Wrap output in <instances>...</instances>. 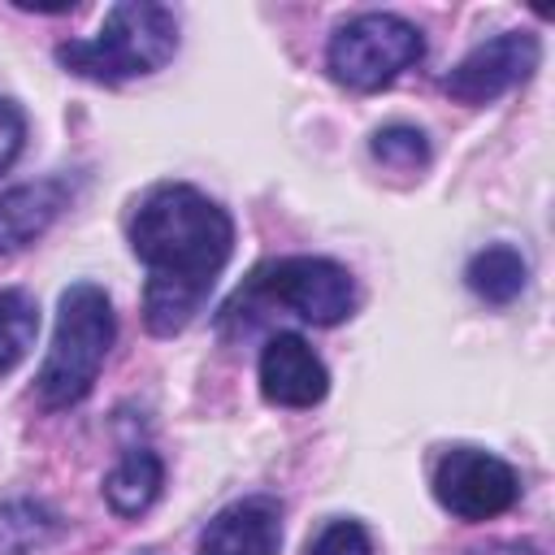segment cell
<instances>
[{
	"label": "cell",
	"mask_w": 555,
	"mask_h": 555,
	"mask_svg": "<svg viewBox=\"0 0 555 555\" xmlns=\"http://www.w3.org/2000/svg\"><path fill=\"white\" fill-rule=\"evenodd\" d=\"M542 61V43L538 35L529 30H507V35H494L486 43H477L447 78H442V91L460 104H490L499 95H507L512 87L529 82L533 69Z\"/></svg>",
	"instance_id": "cell-7"
},
{
	"label": "cell",
	"mask_w": 555,
	"mask_h": 555,
	"mask_svg": "<svg viewBox=\"0 0 555 555\" xmlns=\"http://www.w3.org/2000/svg\"><path fill=\"white\" fill-rule=\"evenodd\" d=\"M113 334H117V321H113L108 295L95 282H74L61 295L56 334H52V347H48L43 369L35 377L39 399L48 408H69V403L87 399L100 369H104Z\"/></svg>",
	"instance_id": "cell-3"
},
{
	"label": "cell",
	"mask_w": 555,
	"mask_h": 555,
	"mask_svg": "<svg viewBox=\"0 0 555 555\" xmlns=\"http://www.w3.org/2000/svg\"><path fill=\"white\" fill-rule=\"evenodd\" d=\"M22 139H26V117L13 100H0V173L17 160L22 152Z\"/></svg>",
	"instance_id": "cell-17"
},
{
	"label": "cell",
	"mask_w": 555,
	"mask_h": 555,
	"mask_svg": "<svg viewBox=\"0 0 555 555\" xmlns=\"http://www.w3.org/2000/svg\"><path fill=\"white\" fill-rule=\"evenodd\" d=\"M473 555H538L533 546H520V542H499V546H481Z\"/></svg>",
	"instance_id": "cell-18"
},
{
	"label": "cell",
	"mask_w": 555,
	"mask_h": 555,
	"mask_svg": "<svg viewBox=\"0 0 555 555\" xmlns=\"http://www.w3.org/2000/svg\"><path fill=\"white\" fill-rule=\"evenodd\" d=\"M238 299H260L286 308L308 325H338L356 312V282L338 260L325 256H282L251 273Z\"/></svg>",
	"instance_id": "cell-5"
},
{
	"label": "cell",
	"mask_w": 555,
	"mask_h": 555,
	"mask_svg": "<svg viewBox=\"0 0 555 555\" xmlns=\"http://www.w3.org/2000/svg\"><path fill=\"white\" fill-rule=\"evenodd\" d=\"M425 56L421 30L399 13H360L343 22L325 48L334 82L351 91H377Z\"/></svg>",
	"instance_id": "cell-4"
},
{
	"label": "cell",
	"mask_w": 555,
	"mask_h": 555,
	"mask_svg": "<svg viewBox=\"0 0 555 555\" xmlns=\"http://www.w3.org/2000/svg\"><path fill=\"white\" fill-rule=\"evenodd\" d=\"M65 199H69L65 178H39V182H22L4 191L0 195V251H22L26 243H35L61 217Z\"/></svg>",
	"instance_id": "cell-10"
},
{
	"label": "cell",
	"mask_w": 555,
	"mask_h": 555,
	"mask_svg": "<svg viewBox=\"0 0 555 555\" xmlns=\"http://www.w3.org/2000/svg\"><path fill=\"white\" fill-rule=\"evenodd\" d=\"M278 546H282V507L264 494L221 507L199 533V555H278Z\"/></svg>",
	"instance_id": "cell-9"
},
{
	"label": "cell",
	"mask_w": 555,
	"mask_h": 555,
	"mask_svg": "<svg viewBox=\"0 0 555 555\" xmlns=\"http://www.w3.org/2000/svg\"><path fill=\"white\" fill-rule=\"evenodd\" d=\"M130 247L147 264L143 325L156 338L182 334L204 308L234 247V221L186 182L152 186L130 217Z\"/></svg>",
	"instance_id": "cell-1"
},
{
	"label": "cell",
	"mask_w": 555,
	"mask_h": 555,
	"mask_svg": "<svg viewBox=\"0 0 555 555\" xmlns=\"http://www.w3.org/2000/svg\"><path fill=\"white\" fill-rule=\"evenodd\" d=\"M330 390L321 356L299 334H273L260 351V395L278 408H312Z\"/></svg>",
	"instance_id": "cell-8"
},
{
	"label": "cell",
	"mask_w": 555,
	"mask_h": 555,
	"mask_svg": "<svg viewBox=\"0 0 555 555\" xmlns=\"http://www.w3.org/2000/svg\"><path fill=\"white\" fill-rule=\"evenodd\" d=\"M308 555H373V542H369V533H364L360 520H330L312 538Z\"/></svg>",
	"instance_id": "cell-16"
},
{
	"label": "cell",
	"mask_w": 555,
	"mask_h": 555,
	"mask_svg": "<svg viewBox=\"0 0 555 555\" xmlns=\"http://www.w3.org/2000/svg\"><path fill=\"white\" fill-rule=\"evenodd\" d=\"M39 334V308L26 291H0V373H9Z\"/></svg>",
	"instance_id": "cell-14"
},
{
	"label": "cell",
	"mask_w": 555,
	"mask_h": 555,
	"mask_svg": "<svg viewBox=\"0 0 555 555\" xmlns=\"http://www.w3.org/2000/svg\"><path fill=\"white\" fill-rule=\"evenodd\" d=\"M369 147L386 169H399V173H412V169L429 165V143L416 126H382Z\"/></svg>",
	"instance_id": "cell-15"
},
{
	"label": "cell",
	"mask_w": 555,
	"mask_h": 555,
	"mask_svg": "<svg viewBox=\"0 0 555 555\" xmlns=\"http://www.w3.org/2000/svg\"><path fill=\"white\" fill-rule=\"evenodd\" d=\"M160 486H165V464H160V455L147 451V447H134V451H126V455L113 464V473L104 477V499H108V507H113L117 516H139V512H147V507L156 503Z\"/></svg>",
	"instance_id": "cell-11"
},
{
	"label": "cell",
	"mask_w": 555,
	"mask_h": 555,
	"mask_svg": "<svg viewBox=\"0 0 555 555\" xmlns=\"http://www.w3.org/2000/svg\"><path fill=\"white\" fill-rule=\"evenodd\" d=\"M56 533V516L43 503L17 499L0 507V555H30Z\"/></svg>",
	"instance_id": "cell-13"
},
{
	"label": "cell",
	"mask_w": 555,
	"mask_h": 555,
	"mask_svg": "<svg viewBox=\"0 0 555 555\" xmlns=\"http://www.w3.org/2000/svg\"><path fill=\"white\" fill-rule=\"evenodd\" d=\"M464 282H468V291H473L477 299H486V304H512V299L525 291V282H529V260H525L516 247L494 243V247H481V251L468 260Z\"/></svg>",
	"instance_id": "cell-12"
},
{
	"label": "cell",
	"mask_w": 555,
	"mask_h": 555,
	"mask_svg": "<svg viewBox=\"0 0 555 555\" xmlns=\"http://www.w3.org/2000/svg\"><path fill=\"white\" fill-rule=\"evenodd\" d=\"M434 499L460 520H490L520 499V477L490 451L451 447L434 468Z\"/></svg>",
	"instance_id": "cell-6"
},
{
	"label": "cell",
	"mask_w": 555,
	"mask_h": 555,
	"mask_svg": "<svg viewBox=\"0 0 555 555\" xmlns=\"http://www.w3.org/2000/svg\"><path fill=\"white\" fill-rule=\"evenodd\" d=\"M178 52V17L152 0H121L104 13L95 39H69L56 48V61L91 82H130L169 65Z\"/></svg>",
	"instance_id": "cell-2"
}]
</instances>
